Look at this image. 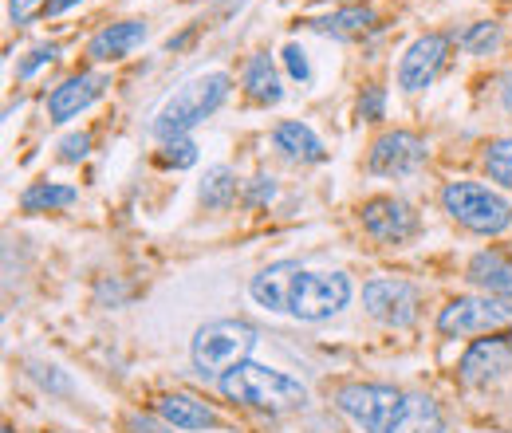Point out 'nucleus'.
<instances>
[{"label": "nucleus", "mask_w": 512, "mask_h": 433, "mask_svg": "<svg viewBox=\"0 0 512 433\" xmlns=\"http://www.w3.org/2000/svg\"><path fill=\"white\" fill-rule=\"evenodd\" d=\"M229 91H233L229 71H205V75L186 79V83L162 103V111L154 115V123H150L154 138H162V142L190 138V130H197L209 115L221 111V103L229 99Z\"/></svg>", "instance_id": "f257e3e1"}, {"label": "nucleus", "mask_w": 512, "mask_h": 433, "mask_svg": "<svg viewBox=\"0 0 512 433\" xmlns=\"http://www.w3.org/2000/svg\"><path fill=\"white\" fill-rule=\"evenodd\" d=\"M256 347V327L245 319H213L197 327L190 339V363L201 378H225L249 363Z\"/></svg>", "instance_id": "f03ea898"}, {"label": "nucleus", "mask_w": 512, "mask_h": 433, "mask_svg": "<svg viewBox=\"0 0 512 433\" xmlns=\"http://www.w3.org/2000/svg\"><path fill=\"white\" fill-rule=\"evenodd\" d=\"M75 4H83V0H52V4H48V16H60V12L75 8Z\"/></svg>", "instance_id": "c9c22d12"}, {"label": "nucleus", "mask_w": 512, "mask_h": 433, "mask_svg": "<svg viewBox=\"0 0 512 433\" xmlns=\"http://www.w3.org/2000/svg\"><path fill=\"white\" fill-rule=\"evenodd\" d=\"M0 433H16V430H12V426H4V430H0Z\"/></svg>", "instance_id": "58836bf2"}, {"label": "nucleus", "mask_w": 512, "mask_h": 433, "mask_svg": "<svg viewBox=\"0 0 512 433\" xmlns=\"http://www.w3.org/2000/svg\"><path fill=\"white\" fill-rule=\"evenodd\" d=\"M48 4H52V0H8V24H12V28H24V24H32Z\"/></svg>", "instance_id": "c756f323"}, {"label": "nucleus", "mask_w": 512, "mask_h": 433, "mask_svg": "<svg viewBox=\"0 0 512 433\" xmlns=\"http://www.w3.org/2000/svg\"><path fill=\"white\" fill-rule=\"evenodd\" d=\"M351 304V280L343 272H300L292 284L288 315L300 323H323Z\"/></svg>", "instance_id": "423d86ee"}, {"label": "nucleus", "mask_w": 512, "mask_h": 433, "mask_svg": "<svg viewBox=\"0 0 512 433\" xmlns=\"http://www.w3.org/2000/svg\"><path fill=\"white\" fill-rule=\"evenodd\" d=\"M449 40L446 32H426V36H418L410 48H406V56L398 63V87L402 91H426L442 71H446L449 63Z\"/></svg>", "instance_id": "9b49d317"}, {"label": "nucleus", "mask_w": 512, "mask_h": 433, "mask_svg": "<svg viewBox=\"0 0 512 433\" xmlns=\"http://www.w3.org/2000/svg\"><path fill=\"white\" fill-rule=\"evenodd\" d=\"M158 162H162L166 170H190V166H197V142H193V138H174V142H162Z\"/></svg>", "instance_id": "a878e982"}, {"label": "nucleus", "mask_w": 512, "mask_h": 433, "mask_svg": "<svg viewBox=\"0 0 512 433\" xmlns=\"http://www.w3.org/2000/svg\"><path fill=\"white\" fill-rule=\"evenodd\" d=\"M241 197H245V205H249V209L272 205V201H276V178H272V174H256L253 182H245Z\"/></svg>", "instance_id": "cd10ccee"}, {"label": "nucleus", "mask_w": 512, "mask_h": 433, "mask_svg": "<svg viewBox=\"0 0 512 433\" xmlns=\"http://www.w3.org/2000/svg\"><path fill=\"white\" fill-rule=\"evenodd\" d=\"M402 398L406 394L386 382H347L335 390V410L363 433H386L394 414L402 410Z\"/></svg>", "instance_id": "39448f33"}, {"label": "nucleus", "mask_w": 512, "mask_h": 433, "mask_svg": "<svg viewBox=\"0 0 512 433\" xmlns=\"http://www.w3.org/2000/svg\"><path fill=\"white\" fill-rule=\"evenodd\" d=\"M284 67H288V75L292 79H300V83H308L312 79V63H308V52L300 48V44H284Z\"/></svg>", "instance_id": "7c9ffc66"}, {"label": "nucleus", "mask_w": 512, "mask_h": 433, "mask_svg": "<svg viewBox=\"0 0 512 433\" xmlns=\"http://www.w3.org/2000/svg\"><path fill=\"white\" fill-rule=\"evenodd\" d=\"M469 280L477 288H485V296H497L512 304V260L501 248H485L469 260Z\"/></svg>", "instance_id": "f3484780"}, {"label": "nucleus", "mask_w": 512, "mask_h": 433, "mask_svg": "<svg viewBox=\"0 0 512 433\" xmlns=\"http://www.w3.org/2000/svg\"><path fill=\"white\" fill-rule=\"evenodd\" d=\"M193 36H197V24H190V28L182 32V36H170V44H166V48H170V52H182V48L190 44Z\"/></svg>", "instance_id": "f704fd0d"}, {"label": "nucleus", "mask_w": 512, "mask_h": 433, "mask_svg": "<svg viewBox=\"0 0 512 433\" xmlns=\"http://www.w3.org/2000/svg\"><path fill=\"white\" fill-rule=\"evenodd\" d=\"M457 44H461L469 56H489V52L501 44V24H497V20H477V24H469V28L457 36Z\"/></svg>", "instance_id": "b1692460"}, {"label": "nucleus", "mask_w": 512, "mask_h": 433, "mask_svg": "<svg viewBox=\"0 0 512 433\" xmlns=\"http://www.w3.org/2000/svg\"><path fill=\"white\" fill-rule=\"evenodd\" d=\"M150 36V24L146 20H119V24H107L99 28L91 40H87V60L91 63H115L127 60L134 48H142Z\"/></svg>", "instance_id": "2eb2a0df"}, {"label": "nucleus", "mask_w": 512, "mask_h": 433, "mask_svg": "<svg viewBox=\"0 0 512 433\" xmlns=\"http://www.w3.org/2000/svg\"><path fill=\"white\" fill-rule=\"evenodd\" d=\"M430 158V146L422 134L414 130H386L371 142V154H367V170L379 174V178H402V174H414L422 162Z\"/></svg>", "instance_id": "1a4fd4ad"}, {"label": "nucleus", "mask_w": 512, "mask_h": 433, "mask_svg": "<svg viewBox=\"0 0 512 433\" xmlns=\"http://www.w3.org/2000/svg\"><path fill=\"white\" fill-rule=\"evenodd\" d=\"M75 201H79V189L60 186V182H32L20 193L24 213H56V209H71Z\"/></svg>", "instance_id": "5701e85b"}, {"label": "nucleus", "mask_w": 512, "mask_h": 433, "mask_svg": "<svg viewBox=\"0 0 512 433\" xmlns=\"http://www.w3.org/2000/svg\"><path fill=\"white\" fill-rule=\"evenodd\" d=\"M158 418L170 422L174 430H213L217 426V410L209 402H201L197 394L186 390H174V394H162L158 398Z\"/></svg>", "instance_id": "dca6fc26"}, {"label": "nucleus", "mask_w": 512, "mask_h": 433, "mask_svg": "<svg viewBox=\"0 0 512 433\" xmlns=\"http://www.w3.org/2000/svg\"><path fill=\"white\" fill-rule=\"evenodd\" d=\"M272 142H276V150H280L284 158L304 162V166H316V162H323V158H327L320 134H316L308 123H300V119H284V123H276V130H272Z\"/></svg>", "instance_id": "a211bd4d"}, {"label": "nucleus", "mask_w": 512, "mask_h": 433, "mask_svg": "<svg viewBox=\"0 0 512 433\" xmlns=\"http://www.w3.org/2000/svg\"><path fill=\"white\" fill-rule=\"evenodd\" d=\"M386 433H446V414L430 394H410Z\"/></svg>", "instance_id": "aec40b11"}, {"label": "nucleus", "mask_w": 512, "mask_h": 433, "mask_svg": "<svg viewBox=\"0 0 512 433\" xmlns=\"http://www.w3.org/2000/svg\"><path fill=\"white\" fill-rule=\"evenodd\" d=\"M359 119L363 123H379V119H386V87H379V83H371V87H363V95H359Z\"/></svg>", "instance_id": "bb28decb"}, {"label": "nucleus", "mask_w": 512, "mask_h": 433, "mask_svg": "<svg viewBox=\"0 0 512 433\" xmlns=\"http://www.w3.org/2000/svg\"><path fill=\"white\" fill-rule=\"evenodd\" d=\"M379 24V12L371 8V4H343L339 12H331V16H316V20H308V28L312 32H323V36H363V32H371Z\"/></svg>", "instance_id": "412c9836"}, {"label": "nucleus", "mask_w": 512, "mask_h": 433, "mask_svg": "<svg viewBox=\"0 0 512 433\" xmlns=\"http://www.w3.org/2000/svg\"><path fill=\"white\" fill-rule=\"evenodd\" d=\"M501 107H505V111L512 115V75L505 79V87H501Z\"/></svg>", "instance_id": "e433bc0d"}, {"label": "nucleus", "mask_w": 512, "mask_h": 433, "mask_svg": "<svg viewBox=\"0 0 512 433\" xmlns=\"http://www.w3.org/2000/svg\"><path fill=\"white\" fill-rule=\"evenodd\" d=\"M457 374L465 386H493L501 378L512 374V335L505 331H493L485 339H473L469 351L461 355Z\"/></svg>", "instance_id": "9d476101"}, {"label": "nucleus", "mask_w": 512, "mask_h": 433, "mask_svg": "<svg viewBox=\"0 0 512 433\" xmlns=\"http://www.w3.org/2000/svg\"><path fill=\"white\" fill-rule=\"evenodd\" d=\"M485 174L501 189H512V138H497L485 146Z\"/></svg>", "instance_id": "393cba45"}, {"label": "nucleus", "mask_w": 512, "mask_h": 433, "mask_svg": "<svg viewBox=\"0 0 512 433\" xmlns=\"http://www.w3.org/2000/svg\"><path fill=\"white\" fill-rule=\"evenodd\" d=\"M123 430L127 433H170V422H158V418H150V414H127L123 418Z\"/></svg>", "instance_id": "473e14b6"}, {"label": "nucleus", "mask_w": 512, "mask_h": 433, "mask_svg": "<svg viewBox=\"0 0 512 433\" xmlns=\"http://www.w3.org/2000/svg\"><path fill=\"white\" fill-rule=\"evenodd\" d=\"M56 56H60V44H36V48H32L24 60L16 63V79H32L40 67H48Z\"/></svg>", "instance_id": "c85d7f7f"}, {"label": "nucleus", "mask_w": 512, "mask_h": 433, "mask_svg": "<svg viewBox=\"0 0 512 433\" xmlns=\"http://www.w3.org/2000/svg\"><path fill=\"white\" fill-rule=\"evenodd\" d=\"M359 213H363V229L383 245H406L422 229L414 205H406L402 197H371V201H363Z\"/></svg>", "instance_id": "f8f14e48"}, {"label": "nucleus", "mask_w": 512, "mask_h": 433, "mask_svg": "<svg viewBox=\"0 0 512 433\" xmlns=\"http://www.w3.org/2000/svg\"><path fill=\"white\" fill-rule=\"evenodd\" d=\"M32 374H36V378H40L48 390H71V382H67V378L56 371V367H40V363H36V367H32Z\"/></svg>", "instance_id": "72a5a7b5"}, {"label": "nucleus", "mask_w": 512, "mask_h": 433, "mask_svg": "<svg viewBox=\"0 0 512 433\" xmlns=\"http://www.w3.org/2000/svg\"><path fill=\"white\" fill-rule=\"evenodd\" d=\"M241 87H245V95L260 103V107H276L280 99H284V83H280V71H276V63L268 52H253L245 67H241Z\"/></svg>", "instance_id": "6ab92c4d"}, {"label": "nucleus", "mask_w": 512, "mask_h": 433, "mask_svg": "<svg viewBox=\"0 0 512 433\" xmlns=\"http://www.w3.org/2000/svg\"><path fill=\"white\" fill-rule=\"evenodd\" d=\"M64 433H79V430H64Z\"/></svg>", "instance_id": "ea45409f"}, {"label": "nucleus", "mask_w": 512, "mask_h": 433, "mask_svg": "<svg viewBox=\"0 0 512 433\" xmlns=\"http://www.w3.org/2000/svg\"><path fill=\"white\" fill-rule=\"evenodd\" d=\"M304 268L296 260H276L268 268H260L253 280H249V296H253L256 308L276 311V315H288V300H292V284Z\"/></svg>", "instance_id": "4468645a"}, {"label": "nucleus", "mask_w": 512, "mask_h": 433, "mask_svg": "<svg viewBox=\"0 0 512 433\" xmlns=\"http://www.w3.org/2000/svg\"><path fill=\"white\" fill-rule=\"evenodd\" d=\"M221 394L237 406H253V410H296L308 402V386L300 378L284 371H272V367H260V363H241L237 371H229L221 378Z\"/></svg>", "instance_id": "7ed1b4c3"}, {"label": "nucleus", "mask_w": 512, "mask_h": 433, "mask_svg": "<svg viewBox=\"0 0 512 433\" xmlns=\"http://www.w3.org/2000/svg\"><path fill=\"white\" fill-rule=\"evenodd\" d=\"M512 327V304L497 296H457L438 311V331L446 339H469V335H493Z\"/></svg>", "instance_id": "0eeeda50"}, {"label": "nucleus", "mask_w": 512, "mask_h": 433, "mask_svg": "<svg viewBox=\"0 0 512 433\" xmlns=\"http://www.w3.org/2000/svg\"><path fill=\"white\" fill-rule=\"evenodd\" d=\"M363 308H367L371 319H379L386 327H410V323H418L422 292L410 280L375 276V280L363 284Z\"/></svg>", "instance_id": "6e6552de"}, {"label": "nucleus", "mask_w": 512, "mask_h": 433, "mask_svg": "<svg viewBox=\"0 0 512 433\" xmlns=\"http://www.w3.org/2000/svg\"><path fill=\"white\" fill-rule=\"evenodd\" d=\"M339 4H367V0H339Z\"/></svg>", "instance_id": "4c0bfd02"}, {"label": "nucleus", "mask_w": 512, "mask_h": 433, "mask_svg": "<svg viewBox=\"0 0 512 433\" xmlns=\"http://www.w3.org/2000/svg\"><path fill=\"white\" fill-rule=\"evenodd\" d=\"M442 209L477 237H501L512 225V205L481 182H449L442 189Z\"/></svg>", "instance_id": "20e7f679"}, {"label": "nucleus", "mask_w": 512, "mask_h": 433, "mask_svg": "<svg viewBox=\"0 0 512 433\" xmlns=\"http://www.w3.org/2000/svg\"><path fill=\"white\" fill-rule=\"evenodd\" d=\"M91 154V134L87 130H75V134H67L64 142H60V158L64 162H83Z\"/></svg>", "instance_id": "2f4dec72"}, {"label": "nucleus", "mask_w": 512, "mask_h": 433, "mask_svg": "<svg viewBox=\"0 0 512 433\" xmlns=\"http://www.w3.org/2000/svg\"><path fill=\"white\" fill-rule=\"evenodd\" d=\"M107 91V79L95 75V71H79V75H67L60 87H52L48 95V123L64 126L71 119H79L91 103H99V95Z\"/></svg>", "instance_id": "ddd939ff"}, {"label": "nucleus", "mask_w": 512, "mask_h": 433, "mask_svg": "<svg viewBox=\"0 0 512 433\" xmlns=\"http://www.w3.org/2000/svg\"><path fill=\"white\" fill-rule=\"evenodd\" d=\"M241 193V178L233 166H209L201 186H197V201L209 209V213H225Z\"/></svg>", "instance_id": "4be33fe9"}]
</instances>
